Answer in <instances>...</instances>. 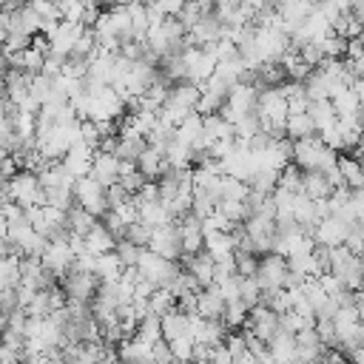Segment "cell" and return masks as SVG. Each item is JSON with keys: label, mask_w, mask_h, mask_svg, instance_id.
Wrapping results in <instances>:
<instances>
[{"label": "cell", "mask_w": 364, "mask_h": 364, "mask_svg": "<svg viewBox=\"0 0 364 364\" xmlns=\"http://www.w3.org/2000/svg\"><path fill=\"white\" fill-rule=\"evenodd\" d=\"M182 57H185V65H188V82L202 88L216 71V57L208 48H193V46L185 48Z\"/></svg>", "instance_id": "obj_9"}, {"label": "cell", "mask_w": 364, "mask_h": 364, "mask_svg": "<svg viewBox=\"0 0 364 364\" xmlns=\"http://www.w3.org/2000/svg\"><path fill=\"white\" fill-rule=\"evenodd\" d=\"M97 276L94 273H85V270H77L71 264V270L60 279V287H63V296L65 301H77V304H91L94 293H97Z\"/></svg>", "instance_id": "obj_7"}, {"label": "cell", "mask_w": 364, "mask_h": 364, "mask_svg": "<svg viewBox=\"0 0 364 364\" xmlns=\"http://www.w3.org/2000/svg\"><path fill=\"white\" fill-rule=\"evenodd\" d=\"M139 208V222L142 225H148L151 230H159V228H165V225H171L173 219H171V213H168V208L162 205V202H151V205H136Z\"/></svg>", "instance_id": "obj_30"}, {"label": "cell", "mask_w": 364, "mask_h": 364, "mask_svg": "<svg viewBox=\"0 0 364 364\" xmlns=\"http://www.w3.org/2000/svg\"><path fill=\"white\" fill-rule=\"evenodd\" d=\"M242 228H245L247 239L253 242L256 256H267V253H273V247H276V216H273V213L250 216Z\"/></svg>", "instance_id": "obj_6"}, {"label": "cell", "mask_w": 364, "mask_h": 364, "mask_svg": "<svg viewBox=\"0 0 364 364\" xmlns=\"http://www.w3.org/2000/svg\"><path fill=\"white\" fill-rule=\"evenodd\" d=\"M350 88H353V91H355V97H358V102H361V105H364V80H355V82H353V85H350Z\"/></svg>", "instance_id": "obj_55"}, {"label": "cell", "mask_w": 364, "mask_h": 364, "mask_svg": "<svg viewBox=\"0 0 364 364\" xmlns=\"http://www.w3.org/2000/svg\"><path fill=\"white\" fill-rule=\"evenodd\" d=\"M20 310V301H17V293L14 290H0V313L9 318L11 313Z\"/></svg>", "instance_id": "obj_50"}, {"label": "cell", "mask_w": 364, "mask_h": 364, "mask_svg": "<svg viewBox=\"0 0 364 364\" xmlns=\"http://www.w3.org/2000/svg\"><path fill=\"white\" fill-rule=\"evenodd\" d=\"M287 273V259L279 253H267L259 259V270H256V284L259 290H282Z\"/></svg>", "instance_id": "obj_10"}, {"label": "cell", "mask_w": 364, "mask_h": 364, "mask_svg": "<svg viewBox=\"0 0 364 364\" xmlns=\"http://www.w3.org/2000/svg\"><path fill=\"white\" fill-rule=\"evenodd\" d=\"M330 193L333 188L321 173H301V196H307L310 202H318V199H330Z\"/></svg>", "instance_id": "obj_31"}, {"label": "cell", "mask_w": 364, "mask_h": 364, "mask_svg": "<svg viewBox=\"0 0 364 364\" xmlns=\"http://www.w3.org/2000/svg\"><path fill=\"white\" fill-rule=\"evenodd\" d=\"M196 316L199 318H208V321H222V316H225V299L219 296V290L213 284L208 290H199L196 293Z\"/></svg>", "instance_id": "obj_18"}, {"label": "cell", "mask_w": 364, "mask_h": 364, "mask_svg": "<svg viewBox=\"0 0 364 364\" xmlns=\"http://www.w3.org/2000/svg\"><path fill=\"white\" fill-rule=\"evenodd\" d=\"M185 262V270L196 279V284H199V290H208L210 284H213V267H216V262L202 250V253H196V256H191V259H182Z\"/></svg>", "instance_id": "obj_20"}, {"label": "cell", "mask_w": 364, "mask_h": 364, "mask_svg": "<svg viewBox=\"0 0 364 364\" xmlns=\"http://www.w3.org/2000/svg\"><path fill=\"white\" fill-rule=\"evenodd\" d=\"M136 171L148 179V182H156L165 171H168V159H165V151H159V148H145L142 151V156L136 159Z\"/></svg>", "instance_id": "obj_19"}, {"label": "cell", "mask_w": 364, "mask_h": 364, "mask_svg": "<svg viewBox=\"0 0 364 364\" xmlns=\"http://www.w3.org/2000/svg\"><path fill=\"white\" fill-rule=\"evenodd\" d=\"M159 327H162V338L165 341H173L179 336H191V316H185V313H179L173 307L171 313H165L159 318Z\"/></svg>", "instance_id": "obj_25"}, {"label": "cell", "mask_w": 364, "mask_h": 364, "mask_svg": "<svg viewBox=\"0 0 364 364\" xmlns=\"http://www.w3.org/2000/svg\"><path fill=\"white\" fill-rule=\"evenodd\" d=\"M259 296H262V290H259L256 279H242V282H239V301L247 307V313L259 304Z\"/></svg>", "instance_id": "obj_46"}, {"label": "cell", "mask_w": 364, "mask_h": 364, "mask_svg": "<svg viewBox=\"0 0 364 364\" xmlns=\"http://www.w3.org/2000/svg\"><path fill=\"white\" fill-rule=\"evenodd\" d=\"M336 168H338V173H341L347 191H358V188H364V168H361V162H358L355 156H350V154H338Z\"/></svg>", "instance_id": "obj_24"}, {"label": "cell", "mask_w": 364, "mask_h": 364, "mask_svg": "<svg viewBox=\"0 0 364 364\" xmlns=\"http://www.w3.org/2000/svg\"><path fill=\"white\" fill-rule=\"evenodd\" d=\"M284 134H287L290 142H301V139H313V136H318L313 119L307 117V111H304V114H290L287 122H284Z\"/></svg>", "instance_id": "obj_26"}, {"label": "cell", "mask_w": 364, "mask_h": 364, "mask_svg": "<svg viewBox=\"0 0 364 364\" xmlns=\"http://www.w3.org/2000/svg\"><path fill=\"white\" fill-rule=\"evenodd\" d=\"M74 259H77V256H74L71 245H63V242H48L46 250H43V256H40L43 267H46L48 273H54L57 279H63V276L71 270Z\"/></svg>", "instance_id": "obj_12"}, {"label": "cell", "mask_w": 364, "mask_h": 364, "mask_svg": "<svg viewBox=\"0 0 364 364\" xmlns=\"http://www.w3.org/2000/svg\"><path fill=\"white\" fill-rule=\"evenodd\" d=\"M168 347H171L173 364H188L193 358V338L191 336H179V338L168 341Z\"/></svg>", "instance_id": "obj_43"}, {"label": "cell", "mask_w": 364, "mask_h": 364, "mask_svg": "<svg viewBox=\"0 0 364 364\" xmlns=\"http://www.w3.org/2000/svg\"><path fill=\"white\" fill-rule=\"evenodd\" d=\"M145 247H134L131 242H125V239H119L117 245H114V256L119 259V264H122V270L125 267H136V262H139V253H142Z\"/></svg>", "instance_id": "obj_42"}, {"label": "cell", "mask_w": 364, "mask_h": 364, "mask_svg": "<svg viewBox=\"0 0 364 364\" xmlns=\"http://www.w3.org/2000/svg\"><path fill=\"white\" fill-rule=\"evenodd\" d=\"M20 284V259L0 256V290H14Z\"/></svg>", "instance_id": "obj_37"}, {"label": "cell", "mask_w": 364, "mask_h": 364, "mask_svg": "<svg viewBox=\"0 0 364 364\" xmlns=\"http://www.w3.org/2000/svg\"><path fill=\"white\" fill-rule=\"evenodd\" d=\"M225 324L222 321H208V318H199V316H191V338L193 344H205L208 350H216L225 344Z\"/></svg>", "instance_id": "obj_13"}, {"label": "cell", "mask_w": 364, "mask_h": 364, "mask_svg": "<svg viewBox=\"0 0 364 364\" xmlns=\"http://www.w3.org/2000/svg\"><path fill=\"white\" fill-rule=\"evenodd\" d=\"M347 230H350V225H344L341 219H336V216H327V219H321L316 228H313V245H321V247H338V245H344V239H347Z\"/></svg>", "instance_id": "obj_14"}, {"label": "cell", "mask_w": 364, "mask_h": 364, "mask_svg": "<svg viewBox=\"0 0 364 364\" xmlns=\"http://www.w3.org/2000/svg\"><path fill=\"white\" fill-rule=\"evenodd\" d=\"M114 245H117V239L97 222L91 230H88V236L82 239V247H85V253L88 256H105V253H114Z\"/></svg>", "instance_id": "obj_22"}, {"label": "cell", "mask_w": 364, "mask_h": 364, "mask_svg": "<svg viewBox=\"0 0 364 364\" xmlns=\"http://www.w3.org/2000/svg\"><path fill=\"white\" fill-rule=\"evenodd\" d=\"M145 148H148V142H145L142 134H136L134 128L119 125V134H117V151H114V156H117L119 162H136V159L142 156Z\"/></svg>", "instance_id": "obj_15"}, {"label": "cell", "mask_w": 364, "mask_h": 364, "mask_svg": "<svg viewBox=\"0 0 364 364\" xmlns=\"http://www.w3.org/2000/svg\"><path fill=\"white\" fill-rule=\"evenodd\" d=\"M131 199V193L117 182V185H111V188H105V202H108V210H117L119 205H125Z\"/></svg>", "instance_id": "obj_48"}, {"label": "cell", "mask_w": 364, "mask_h": 364, "mask_svg": "<svg viewBox=\"0 0 364 364\" xmlns=\"http://www.w3.org/2000/svg\"><path fill=\"white\" fill-rule=\"evenodd\" d=\"M318 284H321V290L327 293V299H336V296L344 290V287H341V282H338L333 273H321V276H318Z\"/></svg>", "instance_id": "obj_51"}, {"label": "cell", "mask_w": 364, "mask_h": 364, "mask_svg": "<svg viewBox=\"0 0 364 364\" xmlns=\"http://www.w3.org/2000/svg\"><path fill=\"white\" fill-rule=\"evenodd\" d=\"M65 222H68V230H71V236H77V239H85L88 236V230L97 225V219L91 216V213H85L82 208H71L68 213H65Z\"/></svg>", "instance_id": "obj_33"}, {"label": "cell", "mask_w": 364, "mask_h": 364, "mask_svg": "<svg viewBox=\"0 0 364 364\" xmlns=\"http://www.w3.org/2000/svg\"><path fill=\"white\" fill-rule=\"evenodd\" d=\"M148 250H154L156 256H162V259H168V262H179V259H182V242H179V228H176V222H171V225L154 230Z\"/></svg>", "instance_id": "obj_11"}, {"label": "cell", "mask_w": 364, "mask_h": 364, "mask_svg": "<svg viewBox=\"0 0 364 364\" xmlns=\"http://www.w3.org/2000/svg\"><path fill=\"white\" fill-rule=\"evenodd\" d=\"M256 100H259V91L253 85H245V82H236L228 94V102L225 108L219 111V117L228 122V125H236L239 119L256 114Z\"/></svg>", "instance_id": "obj_3"}, {"label": "cell", "mask_w": 364, "mask_h": 364, "mask_svg": "<svg viewBox=\"0 0 364 364\" xmlns=\"http://www.w3.org/2000/svg\"><path fill=\"white\" fill-rule=\"evenodd\" d=\"M179 270H182L179 262H168V259L156 256V253L148 250V247L139 253V262H136V273H139V279L148 282V284H154L156 290H168Z\"/></svg>", "instance_id": "obj_2"}, {"label": "cell", "mask_w": 364, "mask_h": 364, "mask_svg": "<svg viewBox=\"0 0 364 364\" xmlns=\"http://www.w3.org/2000/svg\"><path fill=\"white\" fill-rule=\"evenodd\" d=\"M358 256H361V259H364V245H361V253H358Z\"/></svg>", "instance_id": "obj_56"}, {"label": "cell", "mask_w": 364, "mask_h": 364, "mask_svg": "<svg viewBox=\"0 0 364 364\" xmlns=\"http://www.w3.org/2000/svg\"><path fill=\"white\" fill-rule=\"evenodd\" d=\"M347 208L353 210L355 222H364V188H358V191H350V202H347Z\"/></svg>", "instance_id": "obj_52"}, {"label": "cell", "mask_w": 364, "mask_h": 364, "mask_svg": "<svg viewBox=\"0 0 364 364\" xmlns=\"http://www.w3.org/2000/svg\"><path fill=\"white\" fill-rule=\"evenodd\" d=\"M233 267H236V276L239 279H256L259 256L256 253H247V250H233Z\"/></svg>", "instance_id": "obj_38"}, {"label": "cell", "mask_w": 364, "mask_h": 364, "mask_svg": "<svg viewBox=\"0 0 364 364\" xmlns=\"http://www.w3.org/2000/svg\"><path fill=\"white\" fill-rule=\"evenodd\" d=\"M247 188H250L253 193L273 196V191L279 188V173H276V171H256V173L247 179Z\"/></svg>", "instance_id": "obj_36"}, {"label": "cell", "mask_w": 364, "mask_h": 364, "mask_svg": "<svg viewBox=\"0 0 364 364\" xmlns=\"http://www.w3.org/2000/svg\"><path fill=\"white\" fill-rule=\"evenodd\" d=\"M9 199H11L14 205L26 208V210H28V208L43 205V188H40L37 173H31V171L20 168V171L9 179Z\"/></svg>", "instance_id": "obj_5"}, {"label": "cell", "mask_w": 364, "mask_h": 364, "mask_svg": "<svg viewBox=\"0 0 364 364\" xmlns=\"http://www.w3.org/2000/svg\"><path fill=\"white\" fill-rule=\"evenodd\" d=\"M228 353H230V358H233V364L239 361V358H245L247 355V338H245V333H228L225 336V344H222Z\"/></svg>", "instance_id": "obj_47"}, {"label": "cell", "mask_w": 364, "mask_h": 364, "mask_svg": "<svg viewBox=\"0 0 364 364\" xmlns=\"http://www.w3.org/2000/svg\"><path fill=\"white\" fill-rule=\"evenodd\" d=\"M219 202H245L247 196V185L233 179V176H222V191H219Z\"/></svg>", "instance_id": "obj_39"}, {"label": "cell", "mask_w": 364, "mask_h": 364, "mask_svg": "<svg viewBox=\"0 0 364 364\" xmlns=\"http://www.w3.org/2000/svg\"><path fill=\"white\" fill-rule=\"evenodd\" d=\"M151 361L154 364H173V355H171V347L165 338H159L156 344H151Z\"/></svg>", "instance_id": "obj_49"}, {"label": "cell", "mask_w": 364, "mask_h": 364, "mask_svg": "<svg viewBox=\"0 0 364 364\" xmlns=\"http://www.w3.org/2000/svg\"><path fill=\"white\" fill-rule=\"evenodd\" d=\"M117 355L122 364H142V361H151V344L142 341L139 336H131L117 347Z\"/></svg>", "instance_id": "obj_23"}, {"label": "cell", "mask_w": 364, "mask_h": 364, "mask_svg": "<svg viewBox=\"0 0 364 364\" xmlns=\"http://www.w3.org/2000/svg\"><path fill=\"white\" fill-rule=\"evenodd\" d=\"M91 159H94V151H91L88 145H82V142H74L71 151L60 159V165H63L74 179H82V176L91 173Z\"/></svg>", "instance_id": "obj_16"}, {"label": "cell", "mask_w": 364, "mask_h": 364, "mask_svg": "<svg viewBox=\"0 0 364 364\" xmlns=\"http://www.w3.org/2000/svg\"><path fill=\"white\" fill-rule=\"evenodd\" d=\"M279 188L287 193H301V171L293 162L279 171Z\"/></svg>", "instance_id": "obj_41"}, {"label": "cell", "mask_w": 364, "mask_h": 364, "mask_svg": "<svg viewBox=\"0 0 364 364\" xmlns=\"http://www.w3.org/2000/svg\"><path fill=\"white\" fill-rule=\"evenodd\" d=\"M176 307V301H173V296L168 293V290H154L151 293V299H148V310L154 313V316H165V313H171Z\"/></svg>", "instance_id": "obj_44"}, {"label": "cell", "mask_w": 364, "mask_h": 364, "mask_svg": "<svg viewBox=\"0 0 364 364\" xmlns=\"http://www.w3.org/2000/svg\"><path fill=\"white\" fill-rule=\"evenodd\" d=\"M199 85H193V82H179V85H173L171 91H168V100H165V105L159 108V119L162 122H168V125H179L182 119H188L191 114H196V105H199Z\"/></svg>", "instance_id": "obj_1"}, {"label": "cell", "mask_w": 364, "mask_h": 364, "mask_svg": "<svg viewBox=\"0 0 364 364\" xmlns=\"http://www.w3.org/2000/svg\"><path fill=\"white\" fill-rule=\"evenodd\" d=\"M119 273H122V264L114 253H105V256H97L94 262V276L97 282H119Z\"/></svg>", "instance_id": "obj_34"}, {"label": "cell", "mask_w": 364, "mask_h": 364, "mask_svg": "<svg viewBox=\"0 0 364 364\" xmlns=\"http://www.w3.org/2000/svg\"><path fill=\"white\" fill-rule=\"evenodd\" d=\"M279 330H282V316L273 313L270 307L256 304V307L247 313V321H245V333H247V336H253V338H259V341L267 344Z\"/></svg>", "instance_id": "obj_8"}, {"label": "cell", "mask_w": 364, "mask_h": 364, "mask_svg": "<svg viewBox=\"0 0 364 364\" xmlns=\"http://www.w3.org/2000/svg\"><path fill=\"white\" fill-rule=\"evenodd\" d=\"M74 202H77V208H82L85 213H91L97 222L108 213V202H105V188L88 173V176H82V179H77L74 182Z\"/></svg>", "instance_id": "obj_4"}, {"label": "cell", "mask_w": 364, "mask_h": 364, "mask_svg": "<svg viewBox=\"0 0 364 364\" xmlns=\"http://www.w3.org/2000/svg\"><path fill=\"white\" fill-rule=\"evenodd\" d=\"M233 236L230 233H205V253L213 262H225L233 259Z\"/></svg>", "instance_id": "obj_27"}, {"label": "cell", "mask_w": 364, "mask_h": 364, "mask_svg": "<svg viewBox=\"0 0 364 364\" xmlns=\"http://www.w3.org/2000/svg\"><path fill=\"white\" fill-rule=\"evenodd\" d=\"M210 364H233V358H230V353L225 347H216L210 353Z\"/></svg>", "instance_id": "obj_54"}, {"label": "cell", "mask_w": 364, "mask_h": 364, "mask_svg": "<svg viewBox=\"0 0 364 364\" xmlns=\"http://www.w3.org/2000/svg\"><path fill=\"white\" fill-rule=\"evenodd\" d=\"M330 105H333L336 117H353L361 108V102H358V97H355L353 88H341L338 94H333L330 97Z\"/></svg>", "instance_id": "obj_35"}, {"label": "cell", "mask_w": 364, "mask_h": 364, "mask_svg": "<svg viewBox=\"0 0 364 364\" xmlns=\"http://www.w3.org/2000/svg\"><path fill=\"white\" fill-rule=\"evenodd\" d=\"M202 134H205L208 145L225 142V139H233V125H228L219 114H210V117H202Z\"/></svg>", "instance_id": "obj_29"}, {"label": "cell", "mask_w": 364, "mask_h": 364, "mask_svg": "<svg viewBox=\"0 0 364 364\" xmlns=\"http://www.w3.org/2000/svg\"><path fill=\"white\" fill-rule=\"evenodd\" d=\"M307 117L313 119L316 134H321V131H327V128H333V125H336V111H333L330 100H316V102H307Z\"/></svg>", "instance_id": "obj_28"}, {"label": "cell", "mask_w": 364, "mask_h": 364, "mask_svg": "<svg viewBox=\"0 0 364 364\" xmlns=\"http://www.w3.org/2000/svg\"><path fill=\"white\" fill-rule=\"evenodd\" d=\"M151 233H154V230H151L148 225L134 222V225H128V228H125V236H122V239H125V242H131L134 247H148V245H151Z\"/></svg>", "instance_id": "obj_45"}, {"label": "cell", "mask_w": 364, "mask_h": 364, "mask_svg": "<svg viewBox=\"0 0 364 364\" xmlns=\"http://www.w3.org/2000/svg\"><path fill=\"white\" fill-rule=\"evenodd\" d=\"M91 176L102 185V188H111L119 182V159L114 154H94L91 159Z\"/></svg>", "instance_id": "obj_17"}, {"label": "cell", "mask_w": 364, "mask_h": 364, "mask_svg": "<svg viewBox=\"0 0 364 364\" xmlns=\"http://www.w3.org/2000/svg\"><path fill=\"white\" fill-rule=\"evenodd\" d=\"M136 336L142 338V341H148V344H156L159 338H162V327H159V316H154L151 310H148V316L139 321V327H136Z\"/></svg>", "instance_id": "obj_40"}, {"label": "cell", "mask_w": 364, "mask_h": 364, "mask_svg": "<svg viewBox=\"0 0 364 364\" xmlns=\"http://www.w3.org/2000/svg\"><path fill=\"white\" fill-rule=\"evenodd\" d=\"M267 350H270L273 364H296V336L279 330V333L267 341Z\"/></svg>", "instance_id": "obj_21"}, {"label": "cell", "mask_w": 364, "mask_h": 364, "mask_svg": "<svg viewBox=\"0 0 364 364\" xmlns=\"http://www.w3.org/2000/svg\"><path fill=\"white\" fill-rule=\"evenodd\" d=\"M318 364H350V361L344 358V353H341V350H324Z\"/></svg>", "instance_id": "obj_53"}, {"label": "cell", "mask_w": 364, "mask_h": 364, "mask_svg": "<svg viewBox=\"0 0 364 364\" xmlns=\"http://www.w3.org/2000/svg\"><path fill=\"white\" fill-rule=\"evenodd\" d=\"M165 159H168V168H176V171H191V162H193V148L173 139L168 148H165Z\"/></svg>", "instance_id": "obj_32"}]
</instances>
